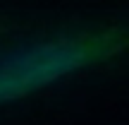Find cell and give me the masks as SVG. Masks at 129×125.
Listing matches in <instances>:
<instances>
[{
  "instance_id": "obj_1",
  "label": "cell",
  "mask_w": 129,
  "mask_h": 125,
  "mask_svg": "<svg viewBox=\"0 0 129 125\" xmlns=\"http://www.w3.org/2000/svg\"><path fill=\"white\" fill-rule=\"evenodd\" d=\"M129 58V19L36 27L0 46V108Z\"/></svg>"
},
{
  "instance_id": "obj_2",
  "label": "cell",
  "mask_w": 129,
  "mask_h": 125,
  "mask_svg": "<svg viewBox=\"0 0 129 125\" xmlns=\"http://www.w3.org/2000/svg\"><path fill=\"white\" fill-rule=\"evenodd\" d=\"M36 27H38V24H34L31 19H24V17H14V14L0 12V46L10 43L12 39L22 36L24 31L36 29Z\"/></svg>"
}]
</instances>
